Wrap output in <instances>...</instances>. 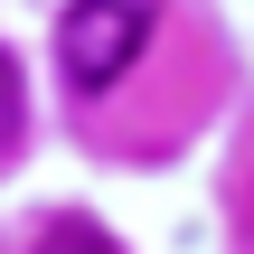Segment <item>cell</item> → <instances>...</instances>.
<instances>
[{
    "label": "cell",
    "mask_w": 254,
    "mask_h": 254,
    "mask_svg": "<svg viewBox=\"0 0 254 254\" xmlns=\"http://www.w3.org/2000/svg\"><path fill=\"white\" fill-rule=\"evenodd\" d=\"M151 28H160V0H66V19H57V66H66V85H75V94L123 85V75L141 66Z\"/></svg>",
    "instance_id": "obj_1"
},
{
    "label": "cell",
    "mask_w": 254,
    "mask_h": 254,
    "mask_svg": "<svg viewBox=\"0 0 254 254\" xmlns=\"http://www.w3.org/2000/svg\"><path fill=\"white\" fill-rule=\"evenodd\" d=\"M38 254H113V236H104L94 217H57V226L38 236Z\"/></svg>",
    "instance_id": "obj_2"
},
{
    "label": "cell",
    "mask_w": 254,
    "mask_h": 254,
    "mask_svg": "<svg viewBox=\"0 0 254 254\" xmlns=\"http://www.w3.org/2000/svg\"><path fill=\"white\" fill-rule=\"evenodd\" d=\"M19 141V66H9V47H0V151Z\"/></svg>",
    "instance_id": "obj_3"
}]
</instances>
